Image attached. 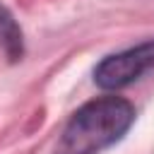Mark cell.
I'll list each match as a JSON object with an SVG mask.
<instances>
[{
  "instance_id": "obj_1",
  "label": "cell",
  "mask_w": 154,
  "mask_h": 154,
  "mask_svg": "<svg viewBox=\"0 0 154 154\" xmlns=\"http://www.w3.org/2000/svg\"><path fill=\"white\" fill-rule=\"evenodd\" d=\"M135 123V106L123 96H99L79 106L60 132L53 154H99Z\"/></svg>"
},
{
  "instance_id": "obj_2",
  "label": "cell",
  "mask_w": 154,
  "mask_h": 154,
  "mask_svg": "<svg viewBox=\"0 0 154 154\" xmlns=\"http://www.w3.org/2000/svg\"><path fill=\"white\" fill-rule=\"evenodd\" d=\"M152 67H154V38L103 58L94 70V82L106 91H116L132 84Z\"/></svg>"
},
{
  "instance_id": "obj_3",
  "label": "cell",
  "mask_w": 154,
  "mask_h": 154,
  "mask_svg": "<svg viewBox=\"0 0 154 154\" xmlns=\"http://www.w3.org/2000/svg\"><path fill=\"white\" fill-rule=\"evenodd\" d=\"M0 41L12 60H17L22 55V29L2 5H0Z\"/></svg>"
}]
</instances>
